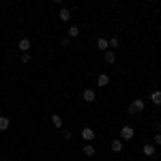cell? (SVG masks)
<instances>
[{"label": "cell", "mask_w": 161, "mask_h": 161, "mask_svg": "<svg viewBox=\"0 0 161 161\" xmlns=\"http://www.w3.org/2000/svg\"><path fill=\"white\" fill-rule=\"evenodd\" d=\"M159 30H161V28H159Z\"/></svg>", "instance_id": "cell-23"}, {"label": "cell", "mask_w": 161, "mask_h": 161, "mask_svg": "<svg viewBox=\"0 0 161 161\" xmlns=\"http://www.w3.org/2000/svg\"><path fill=\"white\" fill-rule=\"evenodd\" d=\"M150 101L157 103V105H161V90H153V92H150Z\"/></svg>", "instance_id": "cell-12"}, {"label": "cell", "mask_w": 161, "mask_h": 161, "mask_svg": "<svg viewBox=\"0 0 161 161\" xmlns=\"http://www.w3.org/2000/svg\"><path fill=\"white\" fill-rule=\"evenodd\" d=\"M144 99H133L131 103H129V108H127V112L129 114H140V112H144Z\"/></svg>", "instance_id": "cell-1"}, {"label": "cell", "mask_w": 161, "mask_h": 161, "mask_svg": "<svg viewBox=\"0 0 161 161\" xmlns=\"http://www.w3.org/2000/svg\"><path fill=\"white\" fill-rule=\"evenodd\" d=\"M52 125H54V127H56V129H62V118L60 116H58V114H52Z\"/></svg>", "instance_id": "cell-11"}, {"label": "cell", "mask_w": 161, "mask_h": 161, "mask_svg": "<svg viewBox=\"0 0 161 161\" xmlns=\"http://www.w3.org/2000/svg\"><path fill=\"white\" fill-rule=\"evenodd\" d=\"M142 153H144V157H155V144H144Z\"/></svg>", "instance_id": "cell-9"}, {"label": "cell", "mask_w": 161, "mask_h": 161, "mask_svg": "<svg viewBox=\"0 0 161 161\" xmlns=\"http://www.w3.org/2000/svg\"><path fill=\"white\" fill-rule=\"evenodd\" d=\"M97 47H99V50L103 52V54H105V52L110 50V41H108V39H103V37L97 39Z\"/></svg>", "instance_id": "cell-8"}, {"label": "cell", "mask_w": 161, "mask_h": 161, "mask_svg": "<svg viewBox=\"0 0 161 161\" xmlns=\"http://www.w3.org/2000/svg\"><path fill=\"white\" fill-rule=\"evenodd\" d=\"M108 84H110V75L101 73L99 77H97V86H108Z\"/></svg>", "instance_id": "cell-10"}, {"label": "cell", "mask_w": 161, "mask_h": 161, "mask_svg": "<svg viewBox=\"0 0 161 161\" xmlns=\"http://www.w3.org/2000/svg\"><path fill=\"white\" fill-rule=\"evenodd\" d=\"M108 41H110V50H116V47L120 45V39H118V37H110Z\"/></svg>", "instance_id": "cell-16"}, {"label": "cell", "mask_w": 161, "mask_h": 161, "mask_svg": "<svg viewBox=\"0 0 161 161\" xmlns=\"http://www.w3.org/2000/svg\"><path fill=\"white\" fill-rule=\"evenodd\" d=\"M58 19H60V22H69V19H71V11H69L67 7H62L60 11H58Z\"/></svg>", "instance_id": "cell-5"}, {"label": "cell", "mask_w": 161, "mask_h": 161, "mask_svg": "<svg viewBox=\"0 0 161 161\" xmlns=\"http://www.w3.org/2000/svg\"><path fill=\"white\" fill-rule=\"evenodd\" d=\"M153 129H155L157 133H161V123H159V120H157V123H153Z\"/></svg>", "instance_id": "cell-21"}, {"label": "cell", "mask_w": 161, "mask_h": 161, "mask_svg": "<svg viewBox=\"0 0 161 161\" xmlns=\"http://www.w3.org/2000/svg\"><path fill=\"white\" fill-rule=\"evenodd\" d=\"M60 45H62V47H69V45H71V41H69V39H62Z\"/></svg>", "instance_id": "cell-22"}, {"label": "cell", "mask_w": 161, "mask_h": 161, "mask_svg": "<svg viewBox=\"0 0 161 161\" xmlns=\"http://www.w3.org/2000/svg\"><path fill=\"white\" fill-rule=\"evenodd\" d=\"M82 97H84V101H86V103H92V101L97 99V92H95L92 88H86V90L82 92Z\"/></svg>", "instance_id": "cell-4"}, {"label": "cell", "mask_w": 161, "mask_h": 161, "mask_svg": "<svg viewBox=\"0 0 161 161\" xmlns=\"http://www.w3.org/2000/svg\"><path fill=\"white\" fill-rule=\"evenodd\" d=\"M77 35H80V28H77V26H69V37L75 39Z\"/></svg>", "instance_id": "cell-17"}, {"label": "cell", "mask_w": 161, "mask_h": 161, "mask_svg": "<svg viewBox=\"0 0 161 161\" xmlns=\"http://www.w3.org/2000/svg\"><path fill=\"white\" fill-rule=\"evenodd\" d=\"M80 136H82V140H84V142H88V144H90V142L95 140V131H92V127H84Z\"/></svg>", "instance_id": "cell-3"}, {"label": "cell", "mask_w": 161, "mask_h": 161, "mask_svg": "<svg viewBox=\"0 0 161 161\" xmlns=\"http://www.w3.org/2000/svg\"><path fill=\"white\" fill-rule=\"evenodd\" d=\"M62 137H64V140H71V137H73V133H71L69 129H62Z\"/></svg>", "instance_id": "cell-20"}, {"label": "cell", "mask_w": 161, "mask_h": 161, "mask_svg": "<svg viewBox=\"0 0 161 161\" xmlns=\"http://www.w3.org/2000/svg\"><path fill=\"white\" fill-rule=\"evenodd\" d=\"M9 125H11V120H9L7 116H0V131H7Z\"/></svg>", "instance_id": "cell-13"}, {"label": "cell", "mask_w": 161, "mask_h": 161, "mask_svg": "<svg viewBox=\"0 0 161 161\" xmlns=\"http://www.w3.org/2000/svg\"><path fill=\"white\" fill-rule=\"evenodd\" d=\"M110 148H112V153H120V150H123V140H120V137H116V140H112Z\"/></svg>", "instance_id": "cell-7"}, {"label": "cell", "mask_w": 161, "mask_h": 161, "mask_svg": "<svg viewBox=\"0 0 161 161\" xmlns=\"http://www.w3.org/2000/svg\"><path fill=\"white\" fill-rule=\"evenodd\" d=\"M17 47H19V52H22V54H26V52L30 50V39H19V43H17Z\"/></svg>", "instance_id": "cell-6"}, {"label": "cell", "mask_w": 161, "mask_h": 161, "mask_svg": "<svg viewBox=\"0 0 161 161\" xmlns=\"http://www.w3.org/2000/svg\"><path fill=\"white\" fill-rule=\"evenodd\" d=\"M30 60H32V56H30V52H26V54H22V62H24V64H28Z\"/></svg>", "instance_id": "cell-18"}, {"label": "cell", "mask_w": 161, "mask_h": 161, "mask_svg": "<svg viewBox=\"0 0 161 161\" xmlns=\"http://www.w3.org/2000/svg\"><path fill=\"white\" fill-rule=\"evenodd\" d=\"M133 136H136V129L133 127L125 125L123 129H120V140H133Z\"/></svg>", "instance_id": "cell-2"}, {"label": "cell", "mask_w": 161, "mask_h": 161, "mask_svg": "<svg viewBox=\"0 0 161 161\" xmlns=\"http://www.w3.org/2000/svg\"><path fill=\"white\" fill-rule=\"evenodd\" d=\"M84 155H86V157H95V155H97V153H95V146H92V144H86V146H84Z\"/></svg>", "instance_id": "cell-15"}, {"label": "cell", "mask_w": 161, "mask_h": 161, "mask_svg": "<svg viewBox=\"0 0 161 161\" xmlns=\"http://www.w3.org/2000/svg\"><path fill=\"white\" fill-rule=\"evenodd\" d=\"M153 144H155V146H161V133H155V137H153Z\"/></svg>", "instance_id": "cell-19"}, {"label": "cell", "mask_w": 161, "mask_h": 161, "mask_svg": "<svg viewBox=\"0 0 161 161\" xmlns=\"http://www.w3.org/2000/svg\"><path fill=\"white\" fill-rule=\"evenodd\" d=\"M103 58H105V62H110V64H112V62L116 60V52L108 50V52H105V54H103Z\"/></svg>", "instance_id": "cell-14"}]
</instances>
